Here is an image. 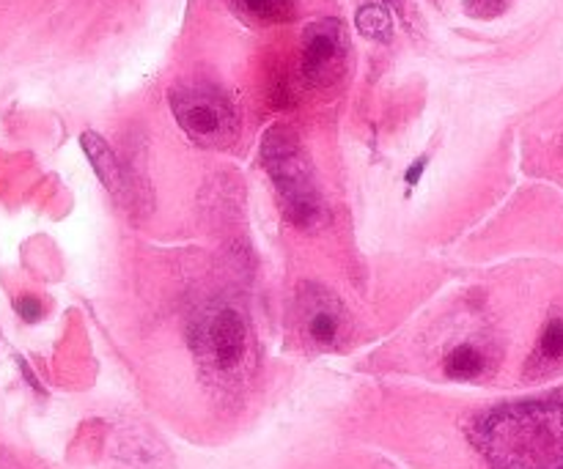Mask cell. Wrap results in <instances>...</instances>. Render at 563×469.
<instances>
[{
    "instance_id": "15",
    "label": "cell",
    "mask_w": 563,
    "mask_h": 469,
    "mask_svg": "<svg viewBox=\"0 0 563 469\" xmlns=\"http://www.w3.org/2000/svg\"><path fill=\"white\" fill-rule=\"evenodd\" d=\"M423 165H427V159H421V163H418L416 168H410V174H407V181H410V185H412V181H418V174H421V170H423Z\"/></svg>"
},
{
    "instance_id": "4",
    "label": "cell",
    "mask_w": 563,
    "mask_h": 469,
    "mask_svg": "<svg viewBox=\"0 0 563 469\" xmlns=\"http://www.w3.org/2000/svg\"><path fill=\"white\" fill-rule=\"evenodd\" d=\"M251 338L247 324L236 308L220 305L196 324V355L203 371L220 382H231L245 371Z\"/></svg>"
},
{
    "instance_id": "10",
    "label": "cell",
    "mask_w": 563,
    "mask_h": 469,
    "mask_svg": "<svg viewBox=\"0 0 563 469\" xmlns=\"http://www.w3.org/2000/svg\"><path fill=\"white\" fill-rule=\"evenodd\" d=\"M355 25L357 31H361L366 38H372V42L388 44L390 38H394V20H390L388 9L379 3L361 5L355 14Z\"/></svg>"
},
{
    "instance_id": "14",
    "label": "cell",
    "mask_w": 563,
    "mask_h": 469,
    "mask_svg": "<svg viewBox=\"0 0 563 469\" xmlns=\"http://www.w3.org/2000/svg\"><path fill=\"white\" fill-rule=\"evenodd\" d=\"M385 3H388L390 9L401 16V20L410 22V0H385Z\"/></svg>"
},
{
    "instance_id": "2",
    "label": "cell",
    "mask_w": 563,
    "mask_h": 469,
    "mask_svg": "<svg viewBox=\"0 0 563 469\" xmlns=\"http://www.w3.org/2000/svg\"><path fill=\"white\" fill-rule=\"evenodd\" d=\"M264 170L278 192L280 212L297 228H317L324 220V201L317 187L311 159L289 126H273L258 148Z\"/></svg>"
},
{
    "instance_id": "1",
    "label": "cell",
    "mask_w": 563,
    "mask_h": 469,
    "mask_svg": "<svg viewBox=\"0 0 563 469\" xmlns=\"http://www.w3.org/2000/svg\"><path fill=\"white\" fill-rule=\"evenodd\" d=\"M471 439L489 469H563V388L478 415Z\"/></svg>"
},
{
    "instance_id": "11",
    "label": "cell",
    "mask_w": 563,
    "mask_h": 469,
    "mask_svg": "<svg viewBox=\"0 0 563 469\" xmlns=\"http://www.w3.org/2000/svg\"><path fill=\"white\" fill-rule=\"evenodd\" d=\"M487 371V357L478 351L476 346H456L449 357H445V373L451 379H476Z\"/></svg>"
},
{
    "instance_id": "12",
    "label": "cell",
    "mask_w": 563,
    "mask_h": 469,
    "mask_svg": "<svg viewBox=\"0 0 563 469\" xmlns=\"http://www.w3.org/2000/svg\"><path fill=\"white\" fill-rule=\"evenodd\" d=\"M509 0H465V11L478 20H493V16L504 14Z\"/></svg>"
},
{
    "instance_id": "5",
    "label": "cell",
    "mask_w": 563,
    "mask_h": 469,
    "mask_svg": "<svg viewBox=\"0 0 563 469\" xmlns=\"http://www.w3.org/2000/svg\"><path fill=\"white\" fill-rule=\"evenodd\" d=\"M350 38L339 20H317L302 33L300 75L311 88L333 86L346 69Z\"/></svg>"
},
{
    "instance_id": "9",
    "label": "cell",
    "mask_w": 563,
    "mask_h": 469,
    "mask_svg": "<svg viewBox=\"0 0 563 469\" xmlns=\"http://www.w3.org/2000/svg\"><path fill=\"white\" fill-rule=\"evenodd\" d=\"M561 360H563V319L555 316L544 324L542 335H539L531 368H537V371H548V368L559 366Z\"/></svg>"
},
{
    "instance_id": "7",
    "label": "cell",
    "mask_w": 563,
    "mask_h": 469,
    "mask_svg": "<svg viewBox=\"0 0 563 469\" xmlns=\"http://www.w3.org/2000/svg\"><path fill=\"white\" fill-rule=\"evenodd\" d=\"M82 143V152H86L88 163L91 168L97 170L99 181L104 185V190L115 198V201H132V190H130V181H126L124 170H121L119 159H115L113 148L97 135V132H82L80 137Z\"/></svg>"
},
{
    "instance_id": "8",
    "label": "cell",
    "mask_w": 563,
    "mask_h": 469,
    "mask_svg": "<svg viewBox=\"0 0 563 469\" xmlns=\"http://www.w3.org/2000/svg\"><path fill=\"white\" fill-rule=\"evenodd\" d=\"M229 5L251 25H284L297 16L295 0H229Z\"/></svg>"
},
{
    "instance_id": "13",
    "label": "cell",
    "mask_w": 563,
    "mask_h": 469,
    "mask_svg": "<svg viewBox=\"0 0 563 469\" xmlns=\"http://www.w3.org/2000/svg\"><path fill=\"white\" fill-rule=\"evenodd\" d=\"M16 313H20L25 322H38L42 319V302L36 300V297H22L20 302H16Z\"/></svg>"
},
{
    "instance_id": "6",
    "label": "cell",
    "mask_w": 563,
    "mask_h": 469,
    "mask_svg": "<svg viewBox=\"0 0 563 469\" xmlns=\"http://www.w3.org/2000/svg\"><path fill=\"white\" fill-rule=\"evenodd\" d=\"M300 319L302 333L319 349H333L346 335V311L333 291L322 286H302L300 289Z\"/></svg>"
},
{
    "instance_id": "3",
    "label": "cell",
    "mask_w": 563,
    "mask_h": 469,
    "mask_svg": "<svg viewBox=\"0 0 563 469\" xmlns=\"http://www.w3.org/2000/svg\"><path fill=\"white\" fill-rule=\"evenodd\" d=\"M170 110L192 143L203 148H223L240 132L234 102L212 82H185L170 91Z\"/></svg>"
}]
</instances>
